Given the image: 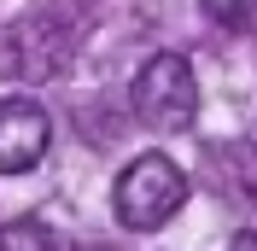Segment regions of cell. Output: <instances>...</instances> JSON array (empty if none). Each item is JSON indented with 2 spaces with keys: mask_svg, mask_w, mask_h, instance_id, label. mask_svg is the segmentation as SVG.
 <instances>
[{
  "mask_svg": "<svg viewBox=\"0 0 257 251\" xmlns=\"http://www.w3.org/2000/svg\"><path fill=\"white\" fill-rule=\"evenodd\" d=\"M181 204H187V170H181V164H170L164 152L128 158V170L117 175V187H111L117 222H123V228H135V234L164 228Z\"/></svg>",
  "mask_w": 257,
  "mask_h": 251,
  "instance_id": "cell-1",
  "label": "cell"
},
{
  "mask_svg": "<svg viewBox=\"0 0 257 251\" xmlns=\"http://www.w3.org/2000/svg\"><path fill=\"white\" fill-rule=\"evenodd\" d=\"M135 117L158 135H181L199 117V82H193V64L181 53H158V59L141 64L135 76Z\"/></svg>",
  "mask_w": 257,
  "mask_h": 251,
  "instance_id": "cell-2",
  "label": "cell"
},
{
  "mask_svg": "<svg viewBox=\"0 0 257 251\" xmlns=\"http://www.w3.org/2000/svg\"><path fill=\"white\" fill-rule=\"evenodd\" d=\"M53 146V123L35 99H0V175H24L35 170Z\"/></svg>",
  "mask_w": 257,
  "mask_h": 251,
  "instance_id": "cell-3",
  "label": "cell"
},
{
  "mask_svg": "<svg viewBox=\"0 0 257 251\" xmlns=\"http://www.w3.org/2000/svg\"><path fill=\"white\" fill-rule=\"evenodd\" d=\"M0 251H53V234L41 228V222H6L0 228Z\"/></svg>",
  "mask_w": 257,
  "mask_h": 251,
  "instance_id": "cell-4",
  "label": "cell"
},
{
  "mask_svg": "<svg viewBox=\"0 0 257 251\" xmlns=\"http://www.w3.org/2000/svg\"><path fill=\"white\" fill-rule=\"evenodd\" d=\"M205 12L222 30H257V0H205Z\"/></svg>",
  "mask_w": 257,
  "mask_h": 251,
  "instance_id": "cell-5",
  "label": "cell"
},
{
  "mask_svg": "<svg viewBox=\"0 0 257 251\" xmlns=\"http://www.w3.org/2000/svg\"><path fill=\"white\" fill-rule=\"evenodd\" d=\"M234 251H257V228H251V234H240V239H234Z\"/></svg>",
  "mask_w": 257,
  "mask_h": 251,
  "instance_id": "cell-6",
  "label": "cell"
}]
</instances>
